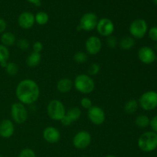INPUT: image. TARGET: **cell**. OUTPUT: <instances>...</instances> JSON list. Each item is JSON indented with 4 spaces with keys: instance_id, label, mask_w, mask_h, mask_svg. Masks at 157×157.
Masks as SVG:
<instances>
[{
    "instance_id": "obj_1",
    "label": "cell",
    "mask_w": 157,
    "mask_h": 157,
    "mask_svg": "<svg viewBox=\"0 0 157 157\" xmlns=\"http://www.w3.org/2000/svg\"><path fill=\"white\" fill-rule=\"evenodd\" d=\"M15 95L18 102L30 105L38 100L40 96V88L34 80L26 78L20 81L15 89Z\"/></svg>"
},
{
    "instance_id": "obj_2",
    "label": "cell",
    "mask_w": 157,
    "mask_h": 157,
    "mask_svg": "<svg viewBox=\"0 0 157 157\" xmlns=\"http://www.w3.org/2000/svg\"><path fill=\"white\" fill-rule=\"evenodd\" d=\"M74 87L79 93L83 94H91L95 89V82L89 75L81 74L73 81Z\"/></svg>"
},
{
    "instance_id": "obj_3",
    "label": "cell",
    "mask_w": 157,
    "mask_h": 157,
    "mask_svg": "<svg viewBox=\"0 0 157 157\" xmlns=\"http://www.w3.org/2000/svg\"><path fill=\"white\" fill-rule=\"evenodd\" d=\"M140 150L145 153L154 151L157 148V133L153 131H147L140 136L137 140Z\"/></svg>"
},
{
    "instance_id": "obj_4",
    "label": "cell",
    "mask_w": 157,
    "mask_h": 157,
    "mask_svg": "<svg viewBox=\"0 0 157 157\" xmlns=\"http://www.w3.org/2000/svg\"><path fill=\"white\" fill-rule=\"evenodd\" d=\"M47 113L53 121H60L66 114L65 107L59 100H52L47 105Z\"/></svg>"
},
{
    "instance_id": "obj_5",
    "label": "cell",
    "mask_w": 157,
    "mask_h": 157,
    "mask_svg": "<svg viewBox=\"0 0 157 157\" xmlns=\"http://www.w3.org/2000/svg\"><path fill=\"white\" fill-rule=\"evenodd\" d=\"M130 36L134 39H141L144 38L148 32V25L147 21L143 18L133 20L129 27Z\"/></svg>"
},
{
    "instance_id": "obj_6",
    "label": "cell",
    "mask_w": 157,
    "mask_h": 157,
    "mask_svg": "<svg viewBox=\"0 0 157 157\" xmlns=\"http://www.w3.org/2000/svg\"><path fill=\"white\" fill-rule=\"evenodd\" d=\"M139 106L146 111H150L157 107V92L149 90L143 94L139 98Z\"/></svg>"
},
{
    "instance_id": "obj_7",
    "label": "cell",
    "mask_w": 157,
    "mask_h": 157,
    "mask_svg": "<svg viewBox=\"0 0 157 157\" xmlns=\"http://www.w3.org/2000/svg\"><path fill=\"white\" fill-rule=\"evenodd\" d=\"M10 113L12 121L17 124H24L29 116L25 105L20 102H15L12 104Z\"/></svg>"
},
{
    "instance_id": "obj_8",
    "label": "cell",
    "mask_w": 157,
    "mask_h": 157,
    "mask_svg": "<svg viewBox=\"0 0 157 157\" xmlns=\"http://www.w3.org/2000/svg\"><path fill=\"white\" fill-rule=\"evenodd\" d=\"M98 22V18L96 14L94 12H87L81 16L77 29L78 31L91 32L96 29Z\"/></svg>"
},
{
    "instance_id": "obj_9",
    "label": "cell",
    "mask_w": 157,
    "mask_h": 157,
    "mask_svg": "<svg viewBox=\"0 0 157 157\" xmlns=\"http://www.w3.org/2000/svg\"><path fill=\"white\" fill-rule=\"evenodd\" d=\"M91 140V135L88 131L81 130L74 136L72 144H73L74 147L78 150H84L90 145Z\"/></svg>"
},
{
    "instance_id": "obj_10",
    "label": "cell",
    "mask_w": 157,
    "mask_h": 157,
    "mask_svg": "<svg viewBox=\"0 0 157 157\" xmlns=\"http://www.w3.org/2000/svg\"><path fill=\"white\" fill-rule=\"evenodd\" d=\"M96 29L100 35L107 38L113 35L115 30V25L110 18H102L98 20Z\"/></svg>"
},
{
    "instance_id": "obj_11",
    "label": "cell",
    "mask_w": 157,
    "mask_h": 157,
    "mask_svg": "<svg viewBox=\"0 0 157 157\" xmlns=\"http://www.w3.org/2000/svg\"><path fill=\"white\" fill-rule=\"evenodd\" d=\"M87 117L93 124L97 126L101 125L106 120L104 110L98 106H92L87 110Z\"/></svg>"
},
{
    "instance_id": "obj_12",
    "label": "cell",
    "mask_w": 157,
    "mask_h": 157,
    "mask_svg": "<svg viewBox=\"0 0 157 157\" xmlns=\"http://www.w3.org/2000/svg\"><path fill=\"white\" fill-rule=\"evenodd\" d=\"M84 46L87 54L90 55H96L102 49V41L99 37L92 35L86 40Z\"/></svg>"
},
{
    "instance_id": "obj_13",
    "label": "cell",
    "mask_w": 157,
    "mask_h": 157,
    "mask_svg": "<svg viewBox=\"0 0 157 157\" xmlns=\"http://www.w3.org/2000/svg\"><path fill=\"white\" fill-rule=\"evenodd\" d=\"M138 58L145 64H150L156 60V55L154 50L148 46H143L138 51Z\"/></svg>"
},
{
    "instance_id": "obj_14",
    "label": "cell",
    "mask_w": 157,
    "mask_h": 157,
    "mask_svg": "<svg viewBox=\"0 0 157 157\" xmlns=\"http://www.w3.org/2000/svg\"><path fill=\"white\" fill-rule=\"evenodd\" d=\"M43 139L51 144H57L61 140V133L56 127L49 126L44 128L42 133Z\"/></svg>"
},
{
    "instance_id": "obj_15",
    "label": "cell",
    "mask_w": 157,
    "mask_h": 157,
    "mask_svg": "<svg viewBox=\"0 0 157 157\" xmlns=\"http://www.w3.org/2000/svg\"><path fill=\"white\" fill-rule=\"evenodd\" d=\"M18 24L21 29H30L35 24V15L30 12H23L18 15Z\"/></svg>"
},
{
    "instance_id": "obj_16",
    "label": "cell",
    "mask_w": 157,
    "mask_h": 157,
    "mask_svg": "<svg viewBox=\"0 0 157 157\" xmlns=\"http://www.w3.org/2000/svg\"><path fill=\"white\" fill-rule=\"evenodd\" d=\"M15 133V125L11 120L5 119L0 122V136L8 139L13 136Z\"/></svg>"
},
{
    "instance_id": "obj_17",
    "label": "cell",
    "mask_w": 157,
    "mask_h": 157,
    "mask_svg": "<svg viewBox=\"0 0 157 157\" xmlns=\"http://www.w3.org/2000/svg\"><path fill=\"white\" fill-rule=\"evenodd\" d=\"M57 90L61 94H67L73 88V81L68 78H63L60 79L57 83Z\"/></svg>"
},
{
    "instance_id": "obj_18",
    "label": "cell",
    "mask_w": 157,
    "mask_h": 157,
    "mask_svg": "<svg viewBox=\"0 0 157 157\" xmlns=\"http://www.w3.org/2000/svg\"><path fill=\"white\" fill-rule=\"evenodd\" d=\"M41 53L32 52L26 58V64L29 67H35L41 63Z\"/></svg>"
},
{
    "instance_id": "obj_19",
    "label": "cell",
    "mask_w": 157,
    "mask_h": 157,
    "mask_svg": "<svg viewBox=\"0 0 157 157\" xmlns=\"http://www.w3.org/2000/svg\"><path fill=\"white\" fill-rule=\"evenodd\" d=\"M135 45V39L132 36H124L118 41V46L122 50L129 51Z\"/></svg>"
},
{
    "instance_id": "obj_20",
    "label": "cell",
    "mask_w": 157,
    "mask_h": 157,
    "mask_svg": "<svg viewBox=\"0 0 157 157\" xmlns=\"http://www.w3.org/2000/svg\"><path fill=\"white\" fill-rule=\"evenodd\" d=\"M0 39H1L2 44L6 46V47L14 45L15 44H16L17 41L15 34L11 32H6V31L4 33L2 34Z\"/></svg>"
},
{
    "instance_id": "obj_21",
    "label": "cell",
    "mask_w": 157,
    "mask_h": 157,
    "mask_svg": "<svg viewBox=\"0 0 157 157\" xmlns=\"http://www.w3.org/2000/svg\"><path fill=\"white\" fill-rule=\"evenodd\" d=\"M10 58V52L6 46L0 44V66L3 68L6 67Z\"/></svg>"
},
{
    "instance_id": "obj_22",
    "label": "cell",
    "mask_w": 157,
    "mask_h": 157,
    "mask_svg": "<svg viewBox=\"0 0 157 157\" xmlns=\"http://www.w3.org/2000/svg\"><path fill=\"white\" fill-rule=\"evenodd\" d=\"M138 107H139V103L136 100H129L124 105V111L127 114H133V113H136V110H138Z\"/></svg>"
},
{
    "instance_id": "obj_23",
    "label": "cell",
    "mask_w": 157,
    "mask_h": 157,
    "mask_svg": "<svg viewBox=\"0 0 157 157\" xmlns=\"http://www.w3.org/2000/svg\"><path fill=\"white\" fill-rule=\"evenodd\" d=\"M150 119L148 116L145 114H140L137 116L135 119V124L137 127L140 129L147 128L150 126Z\"/></svg>"
},
{
    "instance_id": "obj_24",
    "label": "cell",
    "mask_w": 157,
    "mask_h": 157,
    "mask_svg": "<svg viewBox=\"0 0 157 157\" xmlns=\"http://www.w3.org/2000/svg\"><path fill=\"white\" fill-rule=\"evenodd\" d=\"M66 115L71 120L72 122H75L81 118V110L77 107H71L67 111H66Z\"/></svg>"
},
{
    "instance_id": "obj_25",
    "label": "cell",
    "mask_w": 157,
    "mask_h": 157,
    "mask_svg": "<svg viewBox=\"0 0 157 157\" xmlns=\"http://www.w3.org/2000/svg\"><path fill=\"white\" fill-rule=\"evenodd\" d=\"M35 22L38 25H44L47 24L49 21V16L48 15L47 12H44V11H41L38 12L36 15H35Z\"/></svg>"
},
{
    "instance_id": "obj_26",
    "label": "cell",
    "mask_w": 157,
    "mask_h": 157,
    "mask_svg": "<svg viewBox=\"0 0 157 157\" xmlns=\"http://www.w3.org/2000/svg\"><path fill=\"white\" fill-rule=\"evenodd\" d=\"M5 70L9 76H15L18 73V65L15 62H8L7 65L5 67Z\"/></svg>"
},
{
    "instance_id": "obj_27",
    "label": "cell",
    "mask_w": 157,
    "mask_h": 157,
    "mask_svg": "<svg viewBox=\"0 0 157 157\" xmlns=\"http://www.w3.org/2000/svg\"><path fill=\"white\" fill-rule=\"evenodd\" d=\"M74 61L77 63V64H84V63L87 62L88 57H87V53L84 52H78L74 55Z\"/></svg>"
},
{
    "instance_id": "obj_28",
    "label": "cell",
    "mask_w": 157,
    "mask_h": 157,
    "mask_svg": "<svg viewBox=\"0 0 157 157\" xmlns=\"http://www.w3.org/2000/svg\"><path fill=\"white\" fill-rule=\"evenodd\" d=\"M100 71H101V66L98 63H92L89 66L88 70H87V72H88L90 76H94V75H98Z\"/></svg>"
},
{
    "instance_id": "obj_29",
    "label": "cell",
    "mask_w": 157,
    "mask_h": 157,
    "mask_svg": "<svg viewBox=\"0 0 157 157\" xmlns=\"http://www.w3.org/2000/svg\"><path fill=\"white\" fill-rule=\"evenodd\" d=\"M16 44L20 50L25 51L30 47V41L26 38H20L16 41Z\"/></svg>"
},
{
    "instance_id": "obj_30",
    "label": "cell",
    "mask_w": 157,
    "mask_h": 157,
    "mask_svg": "<svg viewBox=\"0 0 157 157\" xmlns=\"http://www.w3.org/2000/svg\"><path fill=\"white\" fill-rule=\"evenodd\" d=\"M18 157H36L35 151L30 148H25L21 150Z\"/></svg>"
},
{
    "instance_id": "obj_31",
    "label": "cell",
    "mask_w": 157,
    "mask_h": 157,
    "mask_svg": "<svg viewBox=\"0 0 157 157\" xmlns=\"http://www.w3.org/2000/svg\"><path fill=\"white\" fill-rule=\"evenodd\" d=\"M118 41H119L117 40V38L115 36H113V35L107 38V46L112 49L115 48L117 46H118Z\"/></svg>"
},
{
    "instance_id": "obj_32",
    "label": "cell",
    "mask_w": 157,
    "mask_h": 157,
    "mask_svg": "<svg viewBox=\"0 0 157 157\" xmlns=\"http://www.w3.org/2000/svg\"><path fill=\"white\" fill-rule=\"evenodd\" d=\"M81 107L84 109H86V110H88L90 107L93 106L92 104V101L89 98H87V97H84L81 100Z\"/></svg>"
},
{
    "instance_id": "obj_33",
    "label": "cell",
    "mask_w": 157,
    "mask_h": 157,
    "mask_svg": "<svg viewBox=\"0 0 157 157\" xmlns=\"http://www.w3.org/2000/svg\"><path fill=\"white\" fill-rule=\"evenodd\" d=\"M43 50V44L39 41H36L32 44V52L41 53Z\"/></svg>"
},
{
    "instance_id": "obj_34",
    "label": "cell",
    "mask_w": 157,
    "mask_h": 157,
    "mask_svg": "<svg viewBox=\"0 0 157 157\" xmlns=\"http://www.w3.org/2000/svg\"><path fill=\"white\" fill-rule=\"evenodd\" d=\"M149 37L153 41H157V26L152 27L148 32Z\"/></svg>"
},
{
    "instance_id": "obj_35",
    "label": "cell",
    "mask_w": 157,
    "mask_h": 157,
    "mask_svg": "<svg viewBox=\"0 0 157 157\" xmlns=\"http://www.w3.org/2000/svg\"><path fill=\"white\" fill-rule=\"evenodd\" d=\"M150 126L152 129V131L157 133V115L156 116L153 117L150 120Z\"/></svg>"
},
{
    "instance_id": "obj_36",
    "label": "cell",
    "mask_w": 157,
    "mask_h": 157,
    "mask_svg": "<svg viewBox=\"0 0 157 157\" xmlns=\"http://www.w3.org/2000/svg\"><path fill=\"white\" fill-rule=\"evenodd\" d=\"M60 121H61V124H62L63 126H64V127H69V126L71 125V124L73 123L71 121V120L66 114Z\"/></svg>"
},
{
    "instance_id": "obj_37",
    "label": "cell",
    "mask_w": 157,
    "mask_h": 157,
    "mask_svg": "<svg viewBox=\"0 0 157 157\" xmlns=\"http://www.w3.org/2000/svg\"><path fill=\"white\" fill-rule=\"evenodd\" d=\"M6 29H7V23L3 18H0V34L4 33Z\"/></svg>"
},
{
    "instance_id": "obj_38",
    "label": "cell",
    "mask_w": 157,
    "mask_h": 157,
    "mask_svg": "<svg viewBox=\"0 0 157 157\" xmlns=\"http://www.w3.org/2000/svg\"><path fill=\"white\" fill-rule=\"evenodd\" d=\"M29 2L35 5V6H39L41 5V0H27Z\"/></svg>"
},
{
    "instance_id": "obj_39",
    "label": "cell",
    "mask_w": 157,
    "mask_h": 157,
    "mask_svg": "<svg viewBox=\"0 0 157 157\" xmlns=\"http://www.w3.org/2000/svg\"><path fill=\"white\" fill-rule=\"evenodd\" d=\"M104 157H117V156H113V155H107V156H105Z\"/></svg>"
},
{
    "instance_id": "obj_40",
    "label": "cell",
    "mask_w": 157,
    "mask_h": 157,
    "mask_svg": "<svg viewBox=\"0 0 157 157\" xmlns=\"http://www.w3.org/2000/svg\"><path fill=\"white\" fill-rule=\"evenodd\" d=\"M153 2L155 5H157V0H153Z\"/></svg>"
}]
</instances>
